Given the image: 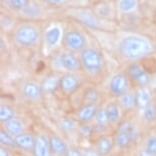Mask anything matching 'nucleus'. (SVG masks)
Wrapping results in <instances>:
<instances>
[{"label": "nucleus", "mask_w": 156, "mask_h": 156, "mask_svg": "<svg viewBox=\"0 0 156 156\" xmlns=\"http://www.w3.org/2000/svg\"><path fill=\"white\" fill-rule=\"evenodd\" d=\"M62 44L66 51L69 52H81L87 48V39L85 35L80 31L69 30L63 35Z\"/></svg>", "instance_id": "obj_5"}, {"label": "nucleus", "mask_w": 156, "mask_h": 156, "mask_svg": "<svg viewBox=\"0 0 156 156\" xmlns=\"http://www.w3.org/2000/svg\"><path fill=\"white\" fill-rule=\"evenodd\" d=\"M59 128L62 129L66 133H70L73 132L76 129H78L79 126V122L76 119H72V117H62L61 119H59L58 122Z\"/></svg>", "instance_id": "obj_24"}, {"label": "nucleus", "mask_w": 156, "mask_h": 156, "mask_svg": "<svg viewBox=\"0 0 156 156\" xmlns=\"http://www.w3.org/2000/svg\"><path fill=\"white\" fill-rule=\"evenodd\" d=\"M95 122V126L97 128H106L109 123V120H108L107 117V113H106V109L105 107H99L98 111H97L95 119L93 120Z\"/></svg>", "instance_id": "obj_27"}, {"label": "nucleus", "mask_w": 156, "mask_h": 156, "mask_svg": "<svg viewBox=\"0 0 156 156\" xmlns=\"http://www.w3.org/2000/svg\"><path fill=\"white\" fill-rule=\"evenodd\" d=\"M137 6V0H119V8L123 12L134 10Z\"/></svg>", "instance_id": "obj_31"}, {"label": "nucleus", "mask_w": 156, "mask_h": 156, "mask_svg": "<svg viewBox=\"0 0 156 156\" xmlns=\"http://www.w3.org/2000/svg\"><path fill=\"white\" fill-rule=\"evenodd\" d=\"M40 33L38 29L31 25H22L16 30L14 40L20 46L31 47L39 42Z\"/></svg>", "instance_id": "obj_4"}, {"label": "nucleus", "mask_w": 156, "mask_h": 156, "mask_svg": "<svg viewBox=\"0 0 156 156\" xmlns=\"http://www.w3.org/2000/svg\"><path fill=\"white\" fill-rule=\"evenodd\" d=\"M46 1H48V2H52V3H58V2L62 1V0H46Z\"/></svg>", "instance_id": "obj_37"}, {"label": "nucleus", "mask_w": 156, "mask_h": 156, "mask_svg": "<svg viewBox=\"0 0 156 156\" xmlns=\"http://www.w3.org/2000/svg\"><path fill=\"white\" fill-rule=\"evenodd\" d=\"M105 109L110 125H119L122 122V109L117 102H109L105 106Z\"/></svg>", "instance_id": "obj_17"}, {"label": "nucleus", "mask_w": 156, "mask_h": 156, "mask_svg": "<svg viewBox=\"0 0 156 156\" xmlns=\"http://www.w3.org/2000/svg\"><path fill=\"white\" fill-rule=\"evenodd\" d=\"M154 98L156 99V89H155V91H154Z\"/></svg>", "instance_id": "obj_39"}, {"label": "nucleus", "mask_w": 156, "mask_h": 156, "mask_svg": "<svg viewBox=\"0 0 156 156\" xmlns=\"http://www.w3.org/2000/svg\"><path fill=\"white\" fill-rule=\"evenodd\" d=\"M126 75L131 80L132 84L137 86V88L148 87L150 81H151L149 72L139 63L129 64L128 66V70H126Z\"/></svg>", "instance_id": "obj_6"}, {"label": "nucleus", "mask_w": 156, "mask_h": 156, "mask_svg": "<svg viewBox=\"0 0 156 156\" xmlns=\"http://www.w3.org/2000/svg\"><path fill=\"white\" fill-rule=\"evenodd\" d=\"M22 94L26 99L30 101H40L43 97V89L36 82H26L22 87Z\"/></svg>", "instance_id": "obj_11"}, {"label": "nucleus", "mask_w": 156, "mask_h": 156, "mask_svg": "<svg viewBox=\"0 0 156 156\" xmlns=\"http://www.w3.org/2000/svg\"><path fill=\"white\" fill-rule=\"evenodd\" d=\"M81 86V79L75 73H64L59 79V89L66 95H72Z\"/></svg>", "instance_id": "obj_9"}, {"label": "nucleus", "mask_w": 156, "mask_h": 156, "mask_svg": "<svg viewBox=\"0 0 156 156\" xmlns=\"http://www.w3.org/2000/svg\"><path fill=\"white\" fill-rule=\"evenodd\" d=\"M141 113H142L143 119L146 122L148 123L153 122L154 120H156V104L155 103H152L151 105L147 106L145 109L141 111Z\"/></svg>", "instance_id": "obj_28"}, {"label": "nucleus", "mask_w": 156, "mask_h": 156, "mask_svg": "<svg viewBox=\"0 0 156 156\" xmlns=\"http://www.w3.org/2000/svg\"><path fill=\"white\" fill-rule=\"evenodd\" d=\"M0 156H12L9 149L5 148V147H0Z\"/></svg>", "instance_id": "obj_35"}, {"label": "nucleus", "mask_w": 156, "mask_h": 156, "mask_svg": "<svg viewBox=\"0 0 156 156\" xmlns=\"http://www.w3.org/2000/svg\"><path fill=\"white\" fill-rule=\"evenodd\" d=\"M0 145L9 150L17 148L16 139L12 136H10L9 134H7L2 128L0 129Z\"/></svg>", "instance_id": "obj_25"}, {"label": "nucleus", "mask_w": 156, "mask_h": 156, "mask_svg": "<svg viewBox=\"0 0 156 156\" xmlns=\"http://www.w3.org/2000/svg\"><path fill=\"white\" fill-rule=\"evenodd\" d=\"M136 97H137V107L142 111L147 106L151 105L153 102L154 95L151 93V91L148 87H139L136 89Z\"/></svg>", "instance_id": "obj_13"}, {"label": "nucleus", "mask_w": 156, "mask_h": 156, "mask_svg": "<svg viewBox=\"0 0 156 156\" xmlns=\"http://www.w3.org/2000/svg\"><path fill=\"white\" fill-rule=\"evenodd\" d=\"M84 156H102L100 153L97 151L96 148H88L83 150Z\"/></svg>", "instance_id": "obj_33"}, {"label": "nucleus", "mask_w": 156, "mask_h": 156, "mask_svg": "<svg viewBox=\"0 0 156 156\" xmlns=\"http://www.w3.org/2000/svg\"><path fill=\"white\" fill-rule=\"evenodd\" d=\"M108 88H109V92L111 95L119 98L123 94L131 91L132 82L129 80L128 75L119 73L112 76V78L110 79Z\"/></svg>", "instance_id": "obj_7"}, {"label": "nucleus", "mask_w": 156, "mask_h": 156, "mask_svg": "<svg viewBox=\"0 0 156 156\" xmlns=\"http://www.w3.org/2000/svg\"><path fill=\"white\" fill-rule=\"evenodd\" d=\"M59 79L56 73H50L43 79L41 87L44 94H53L57 89H59Z\"/></svg>", "instance_id": "obj_16"}, {"label": "nucleus", "mask_w": 156, "mask_h": 156, "mask_svg": "<svg viewBox=\"0 0 156 156\" xmlns=\"http://www.w3.org/2000/svg\"><path fill=\"white\" fill-rule=\"evenodd\" d=\"M114 145L115 144H114L112 138H110L109 136H100L96 140L95 148L102 156H105L112 151Z\"/></svg>", "instance_id": "obj_18"}, {"label": "nucleus", "mask_w": 156, "mask_h": 156, "mask_svg": "<svg viewBox=\"0 0 156 156\" xmlns=\"http://www.w3.org/2000/svg\"><path fill=\"white\" fill-rule=\"evenodd\" d=\"M81 66L90 76H98L102 72L103 59L100 52L92 47H87L80 53Z\"/></svg>", "instance_id": "obj_2"}, {"label": "nucleus", "mask_w": 156, "mask_h": 156, "mask_svg": "<svg viewBox=\"0 0 156 156\" xmlns=\"http://www.w3.org/2000/svg\"><path fill=\"white\" fill-rule=\"evenodd\" d=\"M100 100L99 91L94 87H90L86 89L83 95V103L88 104H98Z\"/></svg>", "instance_id": "obj_23"}, {"label": "nucleus", "mask_w": 156, "mask_h": 156, "mask_svg": "<svg viewBox=\"0 0 156 156\" xmlns=\"http://www.w3.org/2000/svg\"><path fill=\"white\" fill-rule=\"evenodd\" d=\"M99 107L97 104L83 103L75 112V119L79 122H91L95 119Z\"/></svg>", "instance_id": "obj_10"}, {"label": "nucleus", "mask_w": 156, "mask_h": 156, "mask_svg": "<svg viewBox=\"0 0 156 156\" xmlns=\"http://www.w3.org/2000/svg\"><path fill=\"white\" fill-rule=\"evenodd\" d=\"M139 156H156L154 154H152V153H150L149 151H147L146 149H141L139 151Z\"/></svg>", "instance_id": "obj_36"}, {"label": "nucleus", "mask_w": 156, "mask_h": 156, "mask_svg": "<svg viewBox=\"0 0 156 156\" xmlns=\"http://www.w3.org/2000/svg\"><path fill=\"white\" fill-rule=\"evenodd\" d=\"M51 156H66V155H58V154H52Z\"/></svg>", "instance_id": "obj_38"}, {"label": "nucleus", "mask_w": 156, "mask_h": 156, "mask_svg": "<svg viewBox=\"0 0 156 156\" xmlns=\"http://www.w3.org/2000/svg\"><path fill=\"white\" fill-rule=\"evenodd\" d=\"M58 69H64L66 73H76L82 69L80 57L69 51H63L55 58Z\"/></svg>", "instance_id": "obj_8"}, {"label": "nucleus", "mask_w": 156, "mask_h": 156, "mask_svg": "<svg viewBox=\"0 0 156 156\" xmlns=\"http://www.w3.org/2000/svg\"><path fill=\"white\" fill-rule=\"evenodd\" d=\"M2 129L7 134H9L10 136L16 138L25 132V125H23V122L20 119L14 117V119H9L2 123Z\"/></svg>", "instance_id": "obj_15"}, {"label": "nucleus", "mask_w": 156, "mask_h": 156, "mask_svg": "<svg viewBox=\"0 0 156 156\" xmlns=\"http://www.w3.org/2000/svg\"><path fill=\"white\" fill-rule=\"evenodd\" d=\"M117 103L122 107V110H132L137 107V97L135 91H129V92L123 94L117 98Z\"/></svg>", "instance_id": "obj_19"}, {"label": "nucleus", "mask_w": 156, "mask_h": 156, "mask_svg": "<svg viewBox=\"0 0 156 156\" xmlns=\"http://www.w3.org/2000/svg\"><path fill=\"white\" fill-rule=\"evenodd\" d=\"M16 116V109L10 106L9 104H1L0 105V122L3 123L9 119H14Z\"/></svg>", "instance_id": "obj_26"}, {"label": "nucleus", "mask_w": 156, "mask_h": 156, "mask_svg": "<svg viewBox=\"0 0 156 156\" xmlns=\"http://www.w3.org/2000/svg\"><path fill=\"white\" fill-rule=\"evenodd\" d=\"M30 0H8V3L14 9H23L29 6Z\"/></svg>", "instance_id": "obj_32"}, {"label": "nucleus", "mask_w": 156, "mask_h": 156, "mask_svg": "<svg viewBox=\"0 0 156 156\" xmlns=\"http://www.w3.org/2000/svg\"><path fill=\"white\" fill-rule=\"evenodd\" d=\"M137 131L129 120H122L114 133L113 141L115 146L120 149H126L137 138Z\"/></svg>", "instance_id": "obj_3"}, {"label": "nucleus", "mask_w": 156, "mask_h": 156, "mask_svg": "<svg viewBox=\"0 0 156 156\" xmlns=\"http://www.w3.org/2000/svg\"><path fill=\"white\" fill-rule=\"evenodd\" d=\"M61 38V30L58 27H52L45 33V42L49 46H55Z\"/></svg>", "instance_id": "obj_22"}, {"label": "nucleus", "mask_w": 156, "mask_h": 156, "mask_svg": "<svg viewBox=\"0 0 156 156\" xmlns=\"http://www.w3.org/2000/svg\"><path fill=\"white\" fill-rule=\"evenodd\" d=\"M76 17L81 23H83L85 26L89 28L96 29L99 27V20L97 19L95 14L90 12V11H80V12L76 13Z\"/></svg>", "instance_id": "obj_21"}, {"label": "nucleus", "mask_w": 156, "mask_h": 156, "mask_svg": "<svg viewBox=\"0 0 156 156\" xmlns=\"http://www.w3.org/2000/svg\"><path fill=\"white\" fill-rule=\"evenodd\" d=\"M144 149L149 151L152 154L156 155V134L150 133L144 140Z\"/></svg>", "instance_id": "obj_30"}, {"label": "nucleus", "mask_w": 156, "mask_h": 156, "mask_svg": "<svg viewBox=\"0 0 156 156\" xmlns=\"http://www.w3.org/2000/svg\"><path fill=\"white\" fill-rule=\"evenodd\" d=\"M78 132L83 138H91L95 133V129L90 122H79Z\"/></svg>", "instance_id": "obj_29"}, {"label": "nucleus", "mask_w": 156, "mask_h": 156, "mask_svg": "<svg viewBox=\"0 0 156 156\" xmlns=\"http://www.w3.org/2000/svg\"><path fill=\"white\" fill-rule=\"evenodd\" d=\"M14 139H16L17 148L23 150V151H33L35 141H36V136L33 133L23 132V134L19 135Z\"/></svg>", "instance_id": "obj_14"}, {"label": "nucleus", "mask_w": 156, "mask_h": 156, "mask_svg": "<svg viewBox=\"0 0 156 156\" xmlns=\"http://www.w3.org/2000/svg\"><path fill=\"white\" fill-rule=\"evenodd\" d=\"M66 156H84V153H83V151H81V150L73 148H73L69 149V151H67Z\"/></svg>", "instance_id": "obj_34"}, {"label": "nucleus", "mask_w": 156, "mask_h": 156, "mask_svg": "<svg viewBox=\"0 0 156 156\" xmlns=\"http://www.w3.org/2000/svg\"><path fill=\"white\" fill-rule=\"evenodd\" d=\"M154 46L148 39L136 35L122 38L119 42V54L126 60H138L152 53Z\"/></svg>", "instance_id": "obj_1"}, {"label": "nucleus", "mask_w": 156, "mask_h": 156, "mask_svg": "<svg viewBox=\"0 0 156 156\" xmlns=\"http://www.w3.org/2000/svg\"><path fill=\"white\" fill-rule=\"evenodd\" d=\"M49 142H50V148H51L52 154H58V155H66L69 151V147L66 143L64 142L63 139L56 135L49 136Z\"/></svg>", "instance_id": "obj_20"}, {"label": "nucleus", "mask_w": 156, "mask_h": 156, "mask_svg": "<svg viewBox=\"0 0 156 156\" xmlns=\"http://www.w3.org/2000/svg\"><path fill=\"white\" fill-rule=\"evenodd\" d=\"M32 152H33L34 156H51L52 151L50 148L49 137H47L44 134L37 135Z\"/></svg>", "instance_id": "obj_12"}]
</instances>
